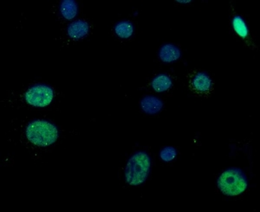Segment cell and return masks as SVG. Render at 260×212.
Here are the masks:
<instances>
[{
  "label": "cell",
  "instance_id": "cell-3",
  "mask_svg": "<svg viewBox=\"0 0 260 212\" xmlns=\"http://www.w3.org/2000/svg\"><path fill=\"white\" fill-rule=\"evenodd\" d=\"M27 139L38 147H48L56 142L59 132L57 127L46 120H35L28 124L25 131Z\"/></svg>",
  "mask_w": 260,
  "mask_h": 212
},
{
  "label": "cell",
  "instance_id": "cell-11",
  "mask_svg": "<svg viewBox=\"0 0 260 212\" xmlns=\"http://www.w3.org/2000/svg\"><path fill=\"white\" fill-rule=\"evenodd\" d=\"M232 26L235 33L242 39H245L249 36V28L242 16L236 15L233 17Z\"/></svg>",
  "mask_w": 260,
  "mask_h": 212
},
{
  "label": "cell",
  "instance_id": "cell-6",
  "mask_svg": "<svg viewBox=\"0 0 260 212\" xmlns=\"http://www.w3.org/2000/svg\"><path fill=\"white\" fill-rule=\"evenodd\" d=\"M140 105L141 110L146 114L155 115L162 110L164 103L156 96H146L141 99Z\"/></svg>",
  "mask_w": 260,
  "mask_h": 212
},
{
  "label": "cell",
  "instance_id": "cell-9",
  "mask_svg": "<svg viewBox=\"0 0 260 212\" xmlns=\"http://www.w3.org/2000/svg\"><path fill=\"white\" fill-rule=\"evenodd\" d=\"M151 86L157 93H164L172 87L173 81L166 74H160L152 79Z\"/></svg>",
  "mask_w": 260,
  "mask_h": 212
},
{
  "label": "cell",
  "instance_id": "cell-5",
  "mask_svg": "<svg viewBox=\"0 0 260 212\" xmlns=\"http://www.w3.org/2000/svg\"><path fill=\"white\" fill-rule=\"evenodd\" d=\"M181 56V49L177 46L172 43H166L163 45L158 51V57L160 60L166 64L179 60Z\"/></svg>",
  "mask_w": 260,
  "mask_h": 212
},
{
  "label": "cell",
  "instance_id": "cell-12",
  "mask_svg": "<svg viewBox=\"0 0 260 212\" xmlns=\"http://www.w3.org/2000/svg\"><path fill=\"white\" fill-rule=\"evenodd\" d=\"M115 32L118 38L128 39L134 33V25L129 21H120L115 25Z\"/></svg>",
  "mask_w": 260,
  "mask_h": 212
},
{
  "label": "cell",
  "instance_id": "cell-13",
  "mask_svg": "<svg viewBox=\"0 0 260 212\" xmlns=\"http://www.w3.org/2000/svg\"><path fill=\"white\" fill-rule=\"evenodd\" d=\"M177 150L172 146H167L160 150L159 157L162 161L170 162L173 161L177 157Z\"/></svg>",
  "mask_w": 260,
  "mask_h": 212
},
{
  "label": "cell",
  "instance_id": "cell-1",
  "mask_svg": "<svg viewBox=\"0 0 260 212\" xmlns=\"http://www.w3.org/2000/svg\"><path fill=\"white\" fill-rule=\"evenodd\" d=\"M216 184L224 195L237 197L248 189L249 182L245 172L241 168L231 167L221 173Z\"/></svg>",
  "mask_w": 260,
  "mask_h": 212
},
{
  "label": "cell",
  "instance_id": "cell-14",
  "mask_svg": "<svg viewBox=\"0 0 260 212\" xmlns=\"http://www.w3.org/2000/svg\"><path fill=\"white\" fill-rule=\"evenodd\" d=\"M176 3H181V4H188V3H192L191 0H178Z\"/></svg>",
  "mask_w": 260,
  "mask_h": 212
},
{
  "label": "cell",
  "instance_id": "cell-4",
  "mask_svg": "<svg viewBox=\"0 0 260 212\" xmlns=\"http://www.w3.org/2000/svg\"><path fill=\"white\" fill-rule=\"evenodd\" d=\"M25 99L30 106L35 107H46L53 101L54 91L47 85H35L25 93Z\"/></svg>",
  "mask_w": 260,
  "mask_h": 212
},
{
  "label": "cell",
  "instance_id": "cell-7",
  "mask_svg": "<svg viewBox=\"0 0 260 212\" xmlns=\"http://www.w3.org/2000/svg\"><path fill=\"white\" fill-rule=\"evenodd\" d=\"M191 83H192V88L199 93H207L213 86L211 78L205 72H200L196 74L192 78Z\"/></svg>",
  "mask_w": 260,
  "mask_h": 212
},
{
  "label": "cell",
  "instance_id": "cell-2",
  "mask_svg": "<svg viewBox=\"0 0 260 212\" xmlns=\"http://www.w3.org/2000/svg\"><path fill=\"white\" fill-rule=\"evenodd\" d=\"M151 169V159L147 153H135L126 162L124 171L125 180L132 186L144 184Z\"/></svg>",
  "mask_w": 260,
  "mask_h": 212
},
{
  "label": "cell",
  "instance_id": "cell-8",
  "mask_svg": "<svg viewBox=\"0 0 260 212\" xmlns=\"http://www.w3.org/2000/svg\"><path fill=\"white\" fill-rule=\"evenodd\" d=\"M89 28H90L87 22L79 20L72 22L69 25L67 32L71 38L79 40L85 38L89 34Z\"/></svg>",
  "mask_w": 260,
  "mask_h": 212
},
{
  "label": "cell",
  "instance_id": "cell-10",
  "mask_svg": "<svg viewBox=\"0 0 260 212\" xmlns=\"http://www.w3.org/2000/svg\"><path fill=\"white\" fill-rule=\"evenodd\" d=\"M60 10L64 18L73 20L78 14V4L75 0H63L61 2Z\"/></svg>",
  "mask_w": 260,
  "mask_h": 212
}]
</instances>
